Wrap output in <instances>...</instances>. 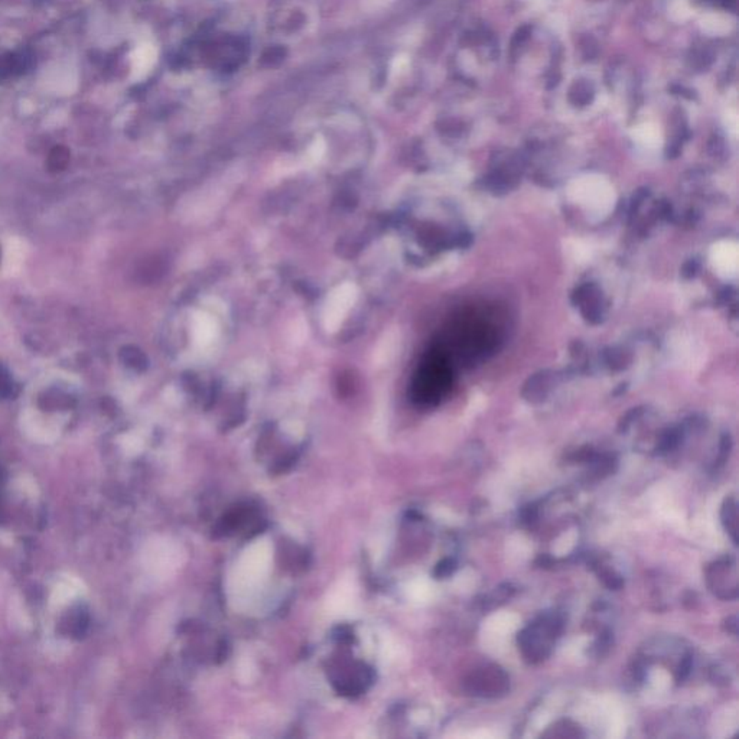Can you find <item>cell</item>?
Listing matches in <instances>:
<instances>
[{"mask_svg":"<svg viewBox=\"0 0 739 739\" xmlns=\"http://www.w3.org/2000/svg\"><path fill=\"white\" fill-rule=\"evenodd\" d=\"M563 631V617L558 611H546L517 634V645L524 660L539 664L551 656Z\"/></svg>","mask_w":739,"mask_h":739,"instance_id":"cell-1","label":"cell"},{"mask_svg":"<svg viewBox=\"0 0 739 739\" xmlns=\"http://www.w3.org/2000/svg\"><path fill=\"white\" fill-rule=\"evenodd\" d=\"M514 594V589L512 588V585L505 583V585H501L495 589V592L493 595H490L487 599H485L484 605H488V604H493L494 605H498V604H502L505 601H509Z\"/></svg>","mask_w":739,"mask_h":739,"instance_id":"cell-9","label":"cell"},{"mask_svg":"<svg viewBox=\"0 0 739 739\" xmlns=\"http://www.w3.org/2000/svg\"><path fill=\"white\" fill-rule=\"evenodd\" d=\"M706 583L710 592L719 599L731 601L738 597V569L732 556L715 560L706 567Z\"/></svg>","mask_w":739,"mask_h":739,"instance_id":"cell-3","label":"cell"},{"mask_svg":"<svg viewBox=\"0 0 739 739\" xmlns=\"http://www.w3.org/2000/svg\"><path fill=\"white\" fill-rule=\"evenodd\" d=\"M463 689L474 698H502L510 692V675L498 664H484L467 675Z\"/></svg>","mask_w":739,"mask_h":739,"instance_id":"cell-2","label":"cell"},{"mask_svg":"<svg viewBox=\"0 0 739 739\" xmlns=\"http://www.w3.org/2000/svg\"><path fill=\"white\" fill-rule=\"evenodd\" d=\"M692 667H693V652L692 651H686L682 656V660L679 663L678 670H675V680H678L679 683L685 682L690 675Z\"/></svg>","mask_w":739,"mask_h":739,"instance_id":"cell-11","label":"cell"},{"mask_svg":"<svg viewBox=\"0 0 739 739\" xmlns=\"http://www.w3.org/2000/svg\"><path fill=\"white\" fill-rule=\"evenodd\" d=\"M715 266L719 270V273L725 274V276H733L736 273L738 266V256H736V248L731 247L729 244H724L715 250L713 256Z\"/></svg>","mask_w":739,"mask_h":739,"instance_id":"cell-6","label":"cell"},{"mask_svg":"<svg viewBox=\"0 0 739 739\" xmlns=\"http://www.w3.org/2000/svg\"><path fill=\"white\" fill-rule=\"evenodd\" d=\"M590 565H592V567L597 571L599 579H602V582L609 589H620V588H622L624 581H622L620 574H617L615 571H612V569H609V567H605L602 563L599 565L598 560H594Z\"/></svg>","mask_w":739,"mask_h":739,"instance_id":"cell-7","label":"cell"},{"mask_svg":"<svg viewBox=\"0 0 739 739\" xmlns=\"http://www.w3.org/2000/svg\"><path fill=\"white\" fill-rule=\"evenodd\" d=\"M721 521L733 544H738V504L735 497H726L724 500L721 507Z\"/></svg>","mask_w":739,"mask_h":739,"instance_id":"cell-5","label":"cell"},{"mask_svg":"<svg viewBox=\"0 0 739 739\" xmlns=\"http://www.w3.org/2000/svg\"><path fill=\"white\" fill-rule=\"evenodd\" d=\"M15 391L16 386L10 374L3 367H0V398H10L15 396Z\"/></svg>","mask_w":739,"mask_h":739,"instance_id":"cell-10","label":"cell"},{"mask_svg":"<svg viewBox=\"0 0 739 739\" xmlns=\"http://www.w3.org/2000/svg\"><path fill=\"white\" fill-rule=\"evenodd\" d=\"M594 96V91H592V87L589 86L588 82L585 81H578L574 84V87L571 89V94H569V97H571V100L578 105H583L586 104L588 101H590V98H592Z\"/></svg>","mask_w":739,"mask_h":739,"instance_id":"cell-8","label":"cell"},{"mask_svg":"<svg viewBox=\"0 0 739 739\" xmlns=\"http://www.w3.org/2000/svg\"><path fill=\"white\" fill-rule=\"evenodd\" d=\"M67 162H68V154L64 149H55L50 156L48 165L52 171H61V169H64L67 166Z\"/></svg>","mask_w":739,"mask_h":739,"instance_id":"cell-12","label":"cell"},{"mask_svg":"<svg viewBox=\"0 0 739 739\" xmlns=\"http://www.w3.org/2000/svg\"><path fill=\"white\" fill-rule=\"evenodd\" d=\"M574 191L581 204H585L589 209H595L598 213H606L614 204L612 189L609 185L601 182H585L576 185Z\"/></svg>","mask_w":739,"mask_h":739,"instance_id":"cell-4","label":"cell"},{"mask_svg":"<svg viewBox=\"0 0 739 739\" xmlns=\"http://www.w3.org/2000/svg\"><path fill=\"white\" fill-rule=\"evenodd\" d=\"M726 631L731 632V634L736 636L738 634V621H736V617H729L726 620Z\"/></svg>","mask_w":739,"mask_h":739,"instance_id":"cell-14","label":"cell"},{"mask_svg":"<svg viewBox=\"0 0 739 739\" xmlns=\"http://www.w3.org/2000/svg\"><path fill=\"white\" fill-rule=\"evenodd\" d=\"M456 571V562L455 559H443L440 563H438L436 566V571H435V575L438 578H448L451 576L454 572Z\"/></svg>","mask_w":739,"mask_h":739,"instance_id":"cell-13","label":"cell"}]
</instances>
